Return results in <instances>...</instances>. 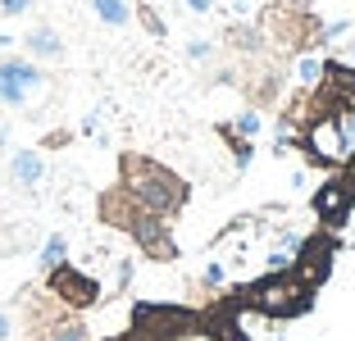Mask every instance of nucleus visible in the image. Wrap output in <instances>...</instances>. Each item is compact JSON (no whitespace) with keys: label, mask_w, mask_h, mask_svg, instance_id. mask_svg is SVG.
Masks as SVG:
<instances>
[{"label":"nucleus","mask_w":355,"mask_h":341,"mask_svg":"<svg viewBox=\"0 0 355 341\" xmlns=\"http://www.w3.org/2000/svg\"><path fill=\"white\" fill-rule=\"evenodd\" d=\"M223 42H228L237 55H251V60L264 55V46H269L264 42V28H255V23H232V28L223 32Z\"/></svg>","instance_id":"nucleus-11"},{"label":"nucleus","mask_w":355,"mask_h":341,"mask_svg":"<svg viewBox=\"0 0 355 341\" xmlns=\"http://www.w3.org/2000/svg\"><path fill=\"white\" fill-rule=\"evenodd\" d=\"M232 132H237V137H246V141H255V137H260V128H264V119H260V110H255V105H251V110H241L237 114V119H232Z\"/></svg>","instance_id":"nucleus-15"},{"label":"nucleus","mask_w":355,"mask_h":341,"mask_svg":"<svg viewBox=\"0 0 355 341\" xmlns=\"http://www.w3.org/2000/svg\"><path fill=\"white\" fill-rule=\"evenodd\" d=\"M101 291H105V287L92 278V273H83L78 264H60V269L46 273V296H55L64 310H73V314L101 305Z\"/></svg>","instance_id":"nucleus-5"},{"label":"nucleus","mask_w":355,"mask_h":341,"mask_svg":"<svg viewBox=\"0 0 355 341\" xmlns=\"http://www.w3.org/2000/svg\"><path fill=\"white\" fill-rule=\"evenodd\" d=\"M209 337V314L191 305H164V300H141L132 310L128 341H191Z\"/></svg>","instance_id":"nucleus-4"},{"label":"nucleus","mask_w":355,"mask_h":341,"mask_svg":"<svg viewBox=\"0 0 355 341\" xmlns=\"http://www.w3.org/2000/svg\"><path fill=\"white\" fill-rule=\"evenodd\" d=\"M23 51H28V60L42 64V60H64L69 46H64V37L51 28V23H37L32 32H23Z\"/></svg>","instance_id":"nucleus-10"},{"label":"nucleus","mask_w":355,"mask_h":341,"mask_svg":"<svg viewBox=\"0 0 355 341\" xmlns=\"http://www.w3.org/2000/svg\"><path fill=\"white\" fill-rule=\"evenodd\" d=\"M182 5H187L191 14H209V10H214V0H182Z\"/></svg>","instance_id":"nucleus-24"},{"label":"nucleus","mask_w":355,"mask_h":341,"mask_svg":"<svg viewBox=\"0 0 355 341\" xmlns=\"http://www.w3.org/2000/svg\"><path fill=\"white\" fill-rule=\"evenodd\" d=\"M128 282H132V259H119V273H114V287L123 291Z\"/></svg>","instance_id":"nucleus-21"},{"label":"nucleus","mask_w":355,"mask_h":341,"mask_svg":"<svg viewBox=\"0 0 355 341\" xmlns=\"http://www.w3.org/2000/svg\"><path fill=\"white\" fill-rule=\"evenodd\" d=\"M132 19H141V28L150 32V37H168V28H164V19H159L150 5H132Z\"/></svg>","instance_id":"nucleus-17"},{"label":"nucleus","mask_w":355,"mask_h":341,"mask_svg":"<svg viewBox=\"0 0 355 341\" xmlns=\"http://www.w3.org/2000/svg\"><path fill=\"white\" fill-rule=\"evenodd\" d=\"M342 64H351V69H355V37L346 42V60H342Z\"/></svg>","instance_id":"nucleus-26"},{"label":"nucleus","mask_w":355,"mask_h":341,"mask_svg":"<svg viewBox=\"0 0 355 341\" xmlns=\"http://www.w3.org/2000/svg\"><path fill=\"white\" fill-rule=\"evenodd\" d=\"M10 146V123H0V150Z\"/></svg>","instance_id":"nucleus-27"},{"label":"nucleus","mask_w":355,"mask_h":341,"mask_svg":"<svg viewBox=\"0 0 355 341\" xmlns=\"http://www.w3.org/2000/svg\"><path fill=\"white\" fill-rule=\"evenodd\" d=\"M273 5H282V10H310L314 0H273Z\"/></svg>","instance_id":"nucleus-25"},{"label":"nucleus","mask_w":355,"mask_h":341,"mask_svg":"<svg viewBox=\"0 0 355 341\" xmlns=\"http://www.w3.org/2000/svg\"><path fill=\"white\" fill-rule=\"evenodd\" d=\"M92 14L105 28H128L132 23V0H92Z\"/></svg>","instance_id":"nucleus-12"},{"label":"nucleus","mask_w":355,"mask_h":341,"mask_svg":"<svg viewBox=\"0 0 355 341\" xmlns=\"http://www.w3.org/2000/svg\"><path fill=\"white\" fill-rule=\"evenodd\" d=\"M119 186L132 191V196L159 218H178L191 200L187 177L173 173V168L159 164V159L141 155V150H123V155H119Z\"/></svg>","instance_id":"nucleus-2"},{"label":"nucleus","mask_w":355,"mask_h":341,"mask_svg":"<svg viewBox=\"0 0 355 341\" xmlns=\"http://www.w3.org/2000/svg\"><path fill=\"white\" fill-rule=\"evenodd\" d=\"M223 278H228V273H223V264H219V259H214V264H205V273H200V287L219 291V287H223Z\"/></svg>","instance_id":"nucleus-20"},{"label":"nucleus","mask_w":355,"mask_h":341,"mask_svg":"<svg viewBox=\"0 0 355 341\" xmlns=\"http://www.w3.org/2000/svg\"><path fill=\"white\" fill-rule=\"evenodd\" d=\"M110 341H128V332H123V337H110Z\"/></svg>","instance_id":"nucleus-28"},{"label":"nucleus","mask_w":355,"mask_h":341,"mask_svg":"<svg viewBox=\"0 0 355 341\" xmlns=\"http://www.w3.org/2000/svg\"><path fill=\"white\" fill-rule=\"evenodd\" d=\"M209 55H214V42H205V37H191L187 42V60L191 64H205Z\"/></svg>","instance_id":"nucleus-18"},{"label":"nucleus","mask_w":355,"mask_h":341,"mask_svg":"<svg viewBox=\"0 0 355 341\" xmlns=\"http://www.w3.org/2000/svg\"><path fill=\"white\" fill-rule=\"evenodd\" d=\"M96 214H101L105 227H114V232H123L128 241H137L146 259H159V264L178 259V246H173V237H168V218L150 214V209L141 205L132 191H123L119 182L101 191V200H96Z\"/></svg>","instance_id":"nucleus-1"},{"label":"nucleus","mask_w":355,"mask_h":341,"mask_svg":"<svg viewBox=\"0 0 355 341\" xmlns=\"http://www.w3.org/2000/svg\"><path fill=\"white\" fill-rule=\"evenodd\" d=\"M42 87H46V73L37 60H28V55H5L0 60V105L5 110H23Z\"/></svg>","instance_id":"nucleus-6"},{"label":"nucleus","mask_w":355,"mask_h":341,"mask_svg":"<svg viewBox=\"0 0 355 341\" xmlns=\"http://www.w3.org/2000/svg\"><path fill=\"white\" fill-rule=\"evenodd\" d=\"M219 137L228 141V150H232V159H237V168H246V164L255 159V146L246 141V137H237V132H232L228 123H219Z\"/></svg>","instance_id":"nucleus-14"},{"label":"nucleus","mask_w":355,"mask_h":341,"mask_svg":"<svg viewBox=\"0 0 355 341\" xmlns=\"http://www.w3.org/2000/svg\"><path fill=\"white\" fill-rule=\"evenodd\" d=\"M60 264H69V237H64V232H51L42 255H37V269L51 273V269H60Z\"/></svg>","instance_id":"nucleus-13"},{"label":"nucleus","mask_w":355,"mask_h":341,"mask_svg":"<svg viewBox=\"0 0 355 341\" xmlns=\"http://www.w3.org/2000/svg\"><path fill=\"white\" fill-rule=\"evenodd\" d=\"M42 177H46V159L37 146H23V150L10 155V186L14 191H37Z\"/></svg>","instance_id":"nucleus-9"},{"label":"nucleus","mask_w":355,"mask_h":341,"mask_svg":"<svg viewBox=\"0 0 355 341\" xmlns=\"http://www.w3.org/2000/svg\"><path fill=\"white\" fill-rule=\"evenodd\" d=\"M32 5L37 0H0V19H23V14H32Z\"/></svg>","instance_id":"nucleus-19"},{"label":"nucleus","mask_w":355,"mask_h":341,"mask_svg":"<svg viewBox=\"0 0 355 341\" xmlns=\"http://www.w3.org/2000/svg\"><path fill=\"white\" fill-rule=\"evenodd\" d=\"M228 300L237 310H251L260 319L282 323V319H301V314L314 310V287L305 278H296V269H278V273H264V278L237 287Z\"/></svg>","instance_id":"nucleus-3"},{"label":"nucleus","mask_w":355,"mask_h":341,"mask_svg":"<svg viewBox=\"0 0 355 341\" xmlns=\"http://www.w3.org/2000/svg\"><path fill=\"white\" fill-rule=\"evenodd\" d=\"M342 132H346V141H355V105L342 114Z\"/></svg>","instance_id":"nucleus-23"},{"label":"nucleus","mask_w":355,"mask_h":341,"mask_svg":"<svg viewBox=\"0 0 355 341\" xmlns=\"http://www.w3.org/2000/svg\"><path fill=\"white\" fill-rule=\"evenodd\" d=\"M296 78H301V87H319V82H324V60L305 55V60L296 64Z\"/></svg>","instance_id":"nucleus-16"},{"label":"nucleus","mask_w":355,"mask_h":341,"mask_svg":"<svg viewBox=\"0 0 355 341\" xmlns=\"http://www.w3.org/2000/svg\"><path fill=\"white\" fill-rule=\"evenodd\" d=\"M32 341H92V328H87L73 310H64V305H60L55 314H42Z\"/></svg>","instance_id":"nucleus-8"},{"label":"nucleus","mask_w":355,"mask_h":341,"mask_svg":"<svg viewBox=\"0 0 355 341\" xmlns=\"http://www.w3.org/2000/svg\"><path fill=\"white\" fill-rule=\"evenodd\" d=\"M273 341H282V337H273Z\"/></svg>","instance_id":"nucleus-29"},{"label":"nucleus","mask_w":355,"mask_h":341,"mask_svg":"<svg viewBox=\"0 0 355 341\" xmlns=\"http://www.w3.org/2000/svg\"><path fill=\"white\" fill-rule=\"evenodd\" d=\"M0 341H14V319H10V310H0Z\"/></svg>","instance_id":"nucleus-22"},{"label":"nucleus","mask_w":355,"mask_h":341,"mask_svg":"<svg viewBox=\"0 0 355 341\" xmlns=\"http://www.w3.org/2000/svg\"><path fill=\"white\" fill-rule=\"evenodd\" d=\"M333 255H337V237L333 232H314V237H305L301 250H296V259H292L296 278H305L314 291H319L328 282V273H333Z\"/></svg>","instance_id":"nucleus-7"}]
</instances>
